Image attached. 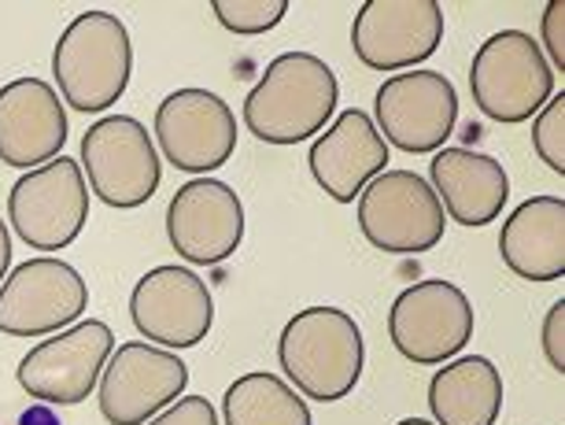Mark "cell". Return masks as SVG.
I'll return each instance as SVG.
<instances>
[{"mask_svg": "<svg viewBox=\"0 0 565 425\" xmlns=\"http://www.w3.org/2000/svg\"><path fill=\"white\" fill-rule=\"evenodd\" d=\"M340 85L326 60L281 52L244 100V126L266 145L311 141L337 115Z\"/></svg>", "mask_w": 565, "mask_h": 425, "instance_id": "6da1fadb", "label": "cell"}, {"mask_svg": "<svg viewBox=\"0 0 565 425\" xmlns=\"http://www.w3.org/2000/svg\"><path fill=\"white\" fill-rule=\"evenodd\" d=\"M277 363L300 396L337 403L355 392L366 366L362 329L340 307H303L277 337Z\"/></svg>", "mask_w": 565, "mask_h": 425, "instance_id": "7a4b0ae2", "label": "cell"}, {"mask_svg": "<svg viewBox=\"0 0 565 425\" xmlns=\"http://www.w3.org/2000/svg\"><path fill=\"white\" fill-rule=\"evenodd\" d=\"M134 74L130 30L111 12H82L71 19L52 49V78L60 97L82 115L108 111Z\"/></svg>", "mask_w": 565, "mask_h": 425, "instance_id": "3957f363", "label": "cell"}, {"mask_svg": "<svg viewBox=\"0 0 565 425\" xmlns=\"http://www.w3.org/2000/svg\"><path fill=\"white\" fill-rule=\"evenodd\" d=\"M469 93L488 119L529 123L554 97V71L525 30H499L469 63Z\"/></svg>", "mask_w": 565, "mask_h": 425, "instance_id": "277c9868", "label": "cell"}, {"mask_svg": "<svg viewBox=\"0 0 565 425\" xmlns=\"http://www.w3.org/2000/svg\"><path fill=\"white\" fill-rule=\"evenodd\" d=\"M82 174L100 204L134 211L156 196L163 167L159 152L134 115H104L82 137Z\"/></svg>", "mask_w": 565, "mask_h": 425, "instance_id": "5b68a950", "label": "cell"}, {"mask_svg": "<svg viewBox=\"0 0 565 425\" xmlns=\"http://www.w3.org/2000/svg\"><path fill=\"white\" fill-rule=\"evenodd\" d=\"M359 230L377 252L422 255L444 241L447 215L414 170H385L359 193Z\"/></svg>", "mask_w": 565, "mask_h": 425, "instance_id": "8992f818", "label": "cell"}, {"mask_svg": "<svg viewBox=\"0 0 565 425\" xmlns=\"http://www.w3.org/2000/svg\"><path fill=\"white\" fill-rule=\"evenodd\" d=\"M8 219L30 248H71L89 222V185L78 159L60 156L45 167L26 170L8 193Z\"/></svg>", "mask_w": 565, "mask_h": 425, "instance_id": "52a82bcc", "label": "cell"}, {"mask_svg": "<svg viewBox=\"0 0 565 425\" xmlns=\"http://www.w3.org/2000/svg\"><path fill=\"white\" fill-rule=\"evenodd\" d=\"M473 304L451 281H414L388 311L392 348L414 366H444L473 337Z\"/></svg>", "mask_w": 565, "mask_h": 425, "instance_id": "ba28073f", "label": "cell"}, {"mask_svg": "<svg viewBox=\"0 0 565 425\" xmlns=\"http://www.w3.org/2000/svg\"><path fill=\"white\" fill-rule=\"evenodd\" d=\"M111 352V326L100 318H85V322L60 329V337H49L38 348H30L15 378L26 396L49 403V407H74V403L89 400L93 389L100 385Z\"/></svg>", "mask_w": 565, "mask_h": 425, "instance_id": "9c48e42d", "label": "cell"}, {"mask_svg": "<svg viewBox=\"0 0 565 425\" xmlns=\"http://www.w3.org/2000/svg\"><path fill=\"white\" fill-rule=\"evenodd\" d=\"M373 126L407 156L440 152L458 123V93L440 71H403L373 97Z\"/></svg>", "mask_w": 565, "mask_h": 425, "instance_id": "30bf717a", "label": "cell"}, {"mask_svg": "<svg viewBox=\"0 0 565 425\" xmlns=\"http://www.w3.org/2000/svg\"><path fill=\"white\" fill-rule=\"evenodd\" d=\"M189 366L178 352L130 340L119 344L108 359L97 385V403L108 425H145L159 411L185 396Z\"/></svg>", "mask_w": 565, "mask_h": 425, "instance_id": "8fae6325", "label": "cell"}, {"mask_svg": "<svg viewBox=\"0 0 565 425\" xmlns=\"http://www.w3.org/2000/svg\"><path fill=\"white\" fill-rule=\"evenodd\" d=\"M89 307V285L71 263L41 255L26 259L0 285V333L45 337L74 326Z\"/></svg>", "mask_w": 565, "mask_h": 425, "instance_id": "7c38bea8", "label": "cell"}, {"mask_svg": "<svg viewBox=\"0 0 565 425\" xmlns=\"http://www.w3.org/2000/svg\"><path fill=\"white\" fill-rule=\"evenodd\" d=\"M156 141L170 167L211 174L237 152V115L211 89H178L156 108Z\"/></svg>", "mask_w": 565, "mask_h": 425, "instance_id": "4fadbf2b", "label": "cell"}, {"mask_svg": "<svg viewBox=\"0 0 565 425\" xmlns=\"http://www.w3.org/2000/svg\"><path fill=\"white\" fill-rule=\"evenodd\" d=\"M444 41V8L436 0H366L351 23V49L370 71L418 67Z\"/></svg>", "mask_w": 565, "mask_h": 425, "instance_id": "5bb4252c", "label": "cell"}, {"mask_svg": "<svg viewBox=\"0 0 565 425\" xmlns=\"http://www.w3.org/2000/svg\"><path fill=\"white\" fill-rule=\"evenodd\" d=\"M130 318L137 333L156 348H196L215 326V300L200 274L189 267H156L134 285Z\"/></svg>", "mask_w": 565, "mask_h": 425, "instance_id": "9a60e30c", "label": "cell"}, {"mask_svg": "<svg viewBox=\"0 0 565 425\" xmlns=\"http://www.w3.org/2000/svg\"><path fill=\"white\" fill-rule=\"evenodd\" d=\"M167 237L170 248L196 267L226 263L244 241V204L237 189L218 178H193L178 185L167 208Z\"/></svg>", "mask_w": 565, "mask_h": 425, "instance_id": "2e32d148", "label": "cell"}, {"mask_svg": "<svg viewBox=\"0 0 565 425\" xmlns=\"http://www.w3.org/2000/svg\"><path fill=\"white\" fill-rule=\"evenodd\" d=\"M67 111L60 93L41 78H15L0 89V163L38 170L63 156Z\"/></svg>", "mask_w": 565, "mask_h": 425, "instance_id": "e0dca14e", "label": "cell"}, {"mask_svg": "<svg viewBox=\"0 0 565 425\" xmlns=\"http://www.w3.org/2000/svg\"><path fill=\"white\" fill-rule=\"evenodd\" d=\"M307 163H311L315 182L326 189V196H333L337 204H355L362 189L377 174H385L388 145L366 111L348 108L337 115L333 126H326L315 137Z\"/></svg>", "mask_w": 565, "mask_h": 425, "instance_id": "ac0fdd59", "label": "cell"}, {"mask_svg": "<svg viewBox=\"0 0 565 425\" xmlns=\"http://www.w3.org/2000/svg\"><path fill=\"white\" fill-rule=\"evenodd\" d=\"M429 178L444 215L469 230L495 222L510 200V178L503 163L484 152H473V148L433 152Z\"/></svg>", "mask_w": 565, "mask_h": 425, "instance_id": "d6986e66", "label": "cell"}, {"mask_svg": "<svg viewBox=\"0 0 565 425\" xmlns=\"http://www.w3.org/2000/svg\"><path fill=\"white\" fill-rule=\"evenodd\" d=\"M499 255L525 281L565 278V200L532 196L518 204L499 233Z\"/></svg>", "mask_w": 565, "mask_h": 425, "instance_id": "ffe728a7", "label": "cell"}, {"mask_svg": "<svg viewBox=\"0 0 565 425\" xmlns=\"http://www.w3.org/2000/svg\"><path fill=\"white\" fill-rule=\"evenodd\" d=\"M429 411L436 425H495L503 414V374L484 355L444 363L429 381Z\"/></svg>", "mask_w": 565, "mask_h": 425, "instance_id": "44dd1931", "label": "cell"}, {"mask_svg": "<svg viewBox=\"0 0 565 425\" xmlns=\"http://www.w3.org/2000/svg\"><path fill=\"white\" fill-rule=\"evenodd\" d=\"M226 425H315L311 407L277 374H244L222 396Z\"/></svg>", "mask_w": 565, "mask_h": 425, "instance_id": "7402d4cb", "label": "cell"}, {"mask_svg": "<svg viewBox=\"0 0 565 425\" xmlns=\"http://www.w3.org/2000/svg\"><path fill=\"white\" fill-rule=\"evenodd\" d=\"M211 12L230 34L259 38L281 23L289 12V0H211Z\"/></svg>", "mask_w": 565, "mask_h": 425, "instance_id": "603a6c76", "label": "cell"}, {"mask_svg": "<svg viewBox=\"0 0 565 425\" xmlns=\"http://www.w3.org/2000/svg\"><path fill=\"white\" fill-rule=\"evenodd\" d=\"M532 148L554 174H565V93L551 97L532 119Z\"/></svg>", "mask_w": 565, "mask_h": 425, "instance_id": "cb8c5ba5", "label": "cell"}, {"mask_svg": "<svg viewBox=\"0 0 565 425\" xmlns=\"http://www.w3.org/2000/svg\"><path fill=\"white\" fill-rule=\"evenodd\" d=\"M540 52L547 56L551 71L562 67L565 71V0H551L543 8V19H540Z\"/></svg>", "mask_w": 565, "mask_h": 425, "instance_id": "d4e9b609", "label": "cell"}, {"mask_svg": "<svg viewBox=\"0 0 565 425\" xmlns=\"http://www.w3.org/2000/svg\"><path fill=\"white\" fill-rule=\"evenodd\" d=\"M145 425H218V414L204 396H181Z\"/></svg>", "mask_w": 565, "mask_h": 425, "instance_id": "484cf974", "label": "cell"}, {"mask_svg": "<svg viewBox=\"0 0 565 425\" xmlns=\"http://www.w3.org/2000/svg\"><path fill=\"white\" fill-rule=\"evenodd\" d=\"M543 355H547L551 370L565 374V300H554L547 318H543Z\"/></svg>", "mask_w": 565, "mask_h": 425, "instance_id": "4316f807", "label": "cell"}, {"mask_svg": "<svg viewBox=\"0 0 565 425\" xmlns=\"http://www.w3.org/2000/svg\"><path fill=\"white\" fill-rule=\"evenodd\" d=\"M19 425H63L56 414H52L49 403H38V407L23 411V418H19Z\"/></svg>", "mask_w": 565, "mask_h": 425, "instance_id": "83f0119b", "label": "cell"}, {"mask_svg": "<svg viewBox=\"0 0 565 425\" xmlns=\"http://www.w3.org/2000/svg\"><path fill=\"white\" fill-rule=\"evenodd\" d=\"M8 267H12V233H8L4 219H0V285L8 278Z\"/></svg>", "mask_w": 565, "mask_h": 425, "instance_id": "f1b7e54d", "label": "cell"}, {"mask_svg": "<svg viewBox=\"0 0 565 425\" xmlns=\"http://www.w3.org/2000/svg\"><path fill=\"white\" fill-rule=\"evenodd\" d=\"M396 425H436V422H425V418H403V422H396Z\"/></svg>", "mask_w": 565, "mask_h": 425, "instance_id": "f546056e", "label": "cell"}]
</instances>
